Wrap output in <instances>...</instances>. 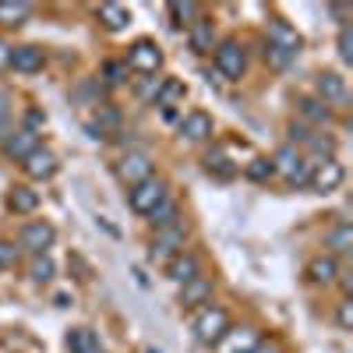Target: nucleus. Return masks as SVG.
Here are the masks:
<instances>
[{"label": "nucleus", "mask_w": 353, "mask_h": 353, "mask_svg": "<svg viewBox=\"0 0 353 353\" xmlns=\"http://www.w3.org/2000/svg\"><path fill=\"white\" fill-rule=\"evenodd\" d=\"M188 244V226L184 223H173L166 230H156V237H152V248H149V258L152 261H170L184 251Z\"/></svg>", "instance_id": "39448f33"}, {"label": "nucleus", "mask_w": 353, "mask_h": 353, "mask_svg": "<svg viewBox=\"0 0 353 353\" xmlns=\"http://www.w3.org/2000/svg\"><path fill=\"white\" fill-rule=\"evenodd\" d=\"M156 170H152V159L145 156V152H128L121 163H117V176L128 184V188H134V184H141V181H149Z\"/></svg>", "instance_id": "9d476101"}, {"label": "nucleus", "mask_w": 353, "mask_h": 353, "mask_svg": "<svg viewBox=\"0 0 353 353\" xmlns=\"http://www.w3.org/2000/svg\"><path fill=\"white\" fill-rule=\"evenodd\" d=\"M117 128H121V113H117L110 103H99V106H96V121H88V124H85L88 138H96V141L110 138Z\"/></svg>", "instance_id": "6ab92c4d"}, {"label": "nucleus", "mask_w": 353, "mask_h": 353, "mask_svg": "<svg viewBox=\"0 0 353 353\" xmlns=\"http://www.w3.org/2000/svg\"><path fill=\"white\" fill-rule=\"evenodd\" d=\"M43 124H46V113H39V110H28V113H25V124H21V128L36 131V128H43Z\"/></svg>", "instance_id": "37998d69"}, {"label": "nucleus", "mask_w": 353, "mask_h": 353, "mask_svg": "<svg viewBox=\"0 0 353 353\" xmlns=\"http://www.w3.org/2000/svg\"><path fill=\"white\" fill-rule=\"evenodd\" d=\"M254 343H261L254 329H230V332H226L216 346H223V353H248Z\"/></svg>", "instance_id": "a878e982"}, {"label": "nucleus", "mask_w": 353, "mask_h": 353, "mask_svg": "<svg viewBox=\"0 0 353 353\" xmlns=\"http://www.w3.org/2000/svg\"><path fill=\"white\" fill-rule=\"evenodd\" d=\"M248 353H279V346L276 343H254Z\"/></svg>", "instance_id": "a18cd8bd"}, {"label": "nucleus", "mask_w": 353, "mask_h": 353, "mask_svg": "<svg viewBox=\"0 0 353 353\" xmlns=\"http://www.w3.org/2000/svg\"><path fill=\"white\" fill-rule=\"evenodd\" d=\"M212 134H216L212 113H205V110H188L184 113V121H181V138L184 141H209Z\"/></svg>", "instance_id": "f8f14e48"}, {"label": "nucleus", "mask_w": 353, "mask_h": 353, "mask_svg": "<svg viewBox=\"0 0 353 353\" xmlns=\"http://www.w3.org/2000/svg\"><path fill=\"white\" fill-rule=\"evenodd\" d=\"M64 346H68V353H103L99 336H96L92 329H85V325L71 329V332L64 336Z\"/></svg>", "instance_id": "5701e85b"}, {"label": "nucleus", "mask_w": 353, "mask_h": 353, "mask_svg": "<svg viewBox=\"0 0 353 353\" xmlns=\"http://www.w3.org/2000/svg\"><path fill=\"white\" fill-rule=\"evenodd\" d=\"M145 219L152 223V230H166V226H173V223H181V205H176V198L170 194V198H163Z\"/></svg>", "instance_id": "b1692460"}, {"label": "nucleus", "mask_w": 353, "mask_h": 353, "mask_svg": "<svg viewBox=\"0 0 353 353\" xmlns=\"http://www.w3.org/2000/svg\"><path fill=\"white\" fill-rule=\"evenodd\" d=\"M244 176H248V181H254V184H269L272 176H276V166H272L269 156H254L251 163H244Z\"/></svg>", "instance_id": "473e14b6"}, {"label": "nucleus", "mask_w": 353, "mask_h": 353, "mask_svg": "<svg viewBox=\"0 0 353 353\" xmlns=\"http://www.w3.org/2000/svg\"><path fill=\"white\" fill-rule=\"evenodd\" d=\"M339 258H332V254H314L311 261H307V279L314 283V286H332L336 279H339Z\"/></svg>", "instance_id": "a211bd4d"}, {"label": "nucleus", "mask_w": 353, "mask_h": 353, "mask_svg": "<svg viewBox=\"0 0 353 353\" xmlns=\"http://www.w3.org/2000/svg\"><path fill=\"white\" fill-rule=\"evenodd\" d=\"M43 64H46L43 46H32V43L11 46V68H14L18 74H36V71H43Z\"/></svg>", "instance_id": "2eb2a0df"}, {"label": "nucleus", "mask_w": 353, "mask_h": 353, "mask_svg": "<svg viewBox=\"0 0 353 353\" xmlns=\"http://www.w3.org/2000/svg\"><path fill=\"white\" fill-rule=\"evenodd\" d=\"M163 50L152 43V39H138V43H131V50H128V57H124V64H128V71H138V74H156V71H163Z\"/></svg>", "instance_id": "423d86ee"}, {"label": "nucleus", "mask_w": 353, "mask_h": 353, "mask_svg": "<svg viewBox=\"0 0 353 353\" xmlns=\"http://www.w3.org/2000/svg\"><path fill=\"white\" fill-rule=\"evenodd\" d=\"M314 88H318V99L325 103V106H339V103H346V96H350L346 78H343L339 71H321V74L314 78Z\"/></svg>", "instance_id": "ddd939ff"}, {"label": "nucleus", "mask_w": 353, "mask_h": 353, "mask_svg": "<svg viewBox=\"0 0 353 353\" xmlns=\"http://www.w3.org/2000/svg\"><path fill=\"white\" fill-rule=\"evenodd\" d=\"M21 170L28 181H50V176H57V170H61V159H57L53 149H46V145H39L36 152H28L21 159Z\"/></svg>", "instance_id": "6e6552de"}, {"label": "nucleus", "mask_w": 353, "mask_h": 353, "mask_svg": "<svg viewBox=\"0 0 353 353\" xmlns=\"http://www.w3.org/2000/svg\"><path fill=\"white\" fill-rule=\"evenodd\" d=\"M188 99V85L181 78H159V85L152 88V103L159 110H173Z\"/></svg>", "instance_id": "dca6fc26"}, {"label": "nucleus", "mask_w": 353, "mask_h": 353, "mask_svg": "<svg viewBox=\"0 0 353 353\" xmlns=\"http://www.w3.org/2000/svg\"><path fill=\"white\" fill-rule=\"evenodd\" d=\"M297 110H301L304 121H311V124H329V117H332V110L321 103L318 96H301L297 99Z\"/></svg>", "instance_id": "c85d7f7f"}, {"label": "nucleus", "mask_w": 353, "mask_h": 353, "mask_svg": "<svg viewBox=\"0 0 353 353\" xmlns=\"http://www.w3.org/2000/svg\"><path fill=\"white\" fill-rule=\"evenodd\" d=\"M74 99H88L92 106H99V99H103V85H99V78H96V81H85L78 92H74Z\"/></svg>", "instance_id": "a19ab883"}, {"label": "nucleus", "mask_w": 353, "mask_h": 353, "mask_svg": "<svg viewBox=\"0 0 353 353\" xmlns=\"http://www.w3.org/2000/svg\"><path fill=\"white\" fill-rule=\"evenodd\" d=\"M261 57H265V64L276 68V71H286V68L293 64V57H290V53H283V50H276V46H269V43H265Z\"/></svg>", "instance_id": "4c0bfd02"}, {"label": "nucleus", "mask_w": 353, "mask_h": 353, "mask_svg": "<svg viewBox=\"0 0 353 353\" xmlns=\"http://www.w3.org/2000/svg\"><path fill=\"white\" fill-rule=\"evenodd\" d=\"M336 53H339V61H343L346 68L353 64V28H350V25L339 28V36H336Z\"/></svg>", "instance_id": "e433bc0d"}, {"label": "nucleus", "mask_w": 353, "mask_h": 353, "mask_svg": "<svg viewBox=\"0 0 353 353\" xmlns=\"http://www.w3.org/2000/svg\"><path fill=\"white\" fill-rule=\"evenodd\" d=\"M166 11H170V25H173V28H191V25L201 18V8L191 4V0H173Z\"/></svg>", "instance_id": "cd10ccee"}, {"label": "nucleus", "mask_w": 353, "mask_h": 353, "mask_svg": "<svg viewBox=\"0 0 353 353\" xmlns=\"http://www.w3.org/2000/svg\"><path fill=\"white\" fill-rule=\"evenodd\" d=\"M304 149H311V152L321 156V159H332V156H336V138H332V134H314V131H311V138L304 141Z\"/></svg>", "instance_id": "c9c22d12"}, {"label": "nucleus", "mask_w": 353, "mask_h": 353, "mask_svg": "<svg viewBox=\"0 0 353 353\" xmlns=\"http://www.w3.org/2000/svg\"><path fill=\"white\" fill-rule=\"evenodd\" d=\"M32 18V4L25 0H0V25L4 28H18Z\"/></svg>", "instance_id": "393cba45"}, {"label": "nucleus", "mask_w": 353, "mask_h": 353, "mask_svg": "<svg viewBox=\"0 0 353 353\" xmlns=\"http://www.w3.org/2000/svg\"><path fill=\"white\" fill-rule=\"evenodd\" d=\"M311 170H314V159H307V156H304V159H301L297 166H293V170L286 173V184H290L293 191L307 188V184H311Z\"/></svg>", "instance_id": "f704fd0d"}, {"label": "nucleus", "mask_w": 353, "mask_h": 353, "mask_svg": "<svg viewBox=\"0 0 353 353\" xmlns=\"http://www.w3.org/2000/svg\"><path fill=\"white\" fill-rule=\"evenodd\" d=\"M11 134V96L0 88V141Z\"/></svg>", "instance_id": "ea45409f"}, {"label": "nucleus", "mask_w": 353, "mask_h": 353, "mask_svg": "<svg viewBox=\"0 0 353 353\" xmlns=\"http://www.w3.org/2000/svg\"><path fill=\"white\" fill-rule=\"evenodd\" d=\"M265 43L276 46V50H283V53H290V57H297L301 46H304L301 32H297V28H293L290 21H283V18H272V25H269V39H265Z\"/></svg>", "instance_id": "4468645a"}, {"label": "nucleus", "mask_w": 353, "mask_h": 353, "mask_svg": "<svg viewBox=\"0 0 353 353\" xmlns=\"http://www.w3.org/2000/svg\"><path fill=\"white\" fill-rule=\"evenodd\" d=\"M53 244H57V226L50 219H28L18 233V251L28 254H50Z\"/></svg>", "instance_id": "20e7f679"}, {"label": "nucleus", "mask_w": 353, "mask_h": 353, "mask_svg": "<svg viewBox=\"0 0 353 353\" xmlns=\"http://www.w3.org/2000/svg\"><path fill=\"white\" fill-rule=\"evenodd\" d=\"M188 46H191V53H198V57L212 53V50H216V25H212L209 18H198V21L188 28Z\"/></svg>", "instance_id": "aec40b11"}, {"label": "nucleus", "mask_w": 353, "mask_h": 353, "mask_svg": "<svg viewBox=\"0 0 353 353\" xmlns=\"http://www.w3.org/2000/svg\"><path fill=\"white\" fill-rule=\"evenodd\" d=\"M166 276H170L176 286H184V283H191V279H198V276H201V261H198L191 251H181L176 258H170V261H166Z\"/></svg>", "instance_id": "f3484780"}, {"label": "nucleus", "mask_w": 353, "mask_h": 353, "mask_svg": "<svg viewBox=\"0 0 353 353\" xmlns=\"http://www.w3.org/2000/svg\"><path fill=\"white\" fill-rule=\"evenodd\" d=\"M230 329H233V321H230L226 307H219V304H205V307H198L194 318H191L194 339H198L201 346H209V350H212Z\"/></svg>", "instance_id": "f257e3e1"}, {"label": "nucleus", "mask_w": 353, "mask_h": 353, "mask_svg": "<svg viewBox=\"0 0 353 353\" xmlns=\"http://www.w3.org/2000/svg\"><path fill=\"white\" fill-rule=\"evenodd\" d=\"M205 170H209L212 176H223V181H230L233 173H237V166L230 163V156H226V149H212V152H205Z\"/></svg>", "instance_id": "2f4dec72"}, {"label": "nucleus", "mask_w": 353, "mask_h": 353, "mask_svg": "<svg viewBox=\"0 0 353 353\" xmlns=\"http://www.w3.org/2000/svg\"><path fill=\"white\" fill-rule=\"evenodd\" d=\"M163 198H170V184L163 181L159 173H152L149 181H141V184H134L128 191V205H131V212H138V216H149Z\"/></svg>", "instance_id": "7ed1b4c3"}, {"label": "nucleus", "mask_w": 353, "mask_h": 353, "mask_svg": "<svg viewBox=\"0 0 353 353\" xmlns=\"http://www.w3.org/2000/svg\"><path fill=\"white\" fill-rule=\"evenodd\" d=\"M353 251V226L350 223H336L329 233H325V254L332 258H343Z\"/></svg>", "instance_id": "4be33fe9"}, {"label": "nucleus", "mask_w": 353, "mask_h": 353, "mask_svg": "<svg viewBox=\"0 0 353 353\" xmlns=\"http://www.w3.org/2000/svg\"><path fill=\"white\" fill-rule=\"evenodd\" d=\"M141 353H159V350H156V346H149V350H141Z\"/></svg>", "instance_id": "49530a36"}, {"label": "nucleus", "mask_w": 353, "mask_h": 353, "mask_svg": "<svg viewBox=\"0 0 353 353\" xmlns=\"http://www.w3.org/2000/svg\"><path fill=\"white\" fill-rule=\"evenodd\" d=\"M28 279H32L36 286H46L57 279V265L50 254H32V261H28Z\"/></svg>", "instance_id": "c756f323"}, {"label": "nucleus", "mask_w": 353, "mask_h": 353, "mask_svg": "<svg viewBox=\"0 0 353 353\" xmlns=\"http://www.w3.org/2000/svg\"><path fill=\"white\" fill-rule=\"evenodd\" d=\"M8 209H11L14 216H32V212L39 209V191H36L32 184H14V188L8 191Z\"/></svg>", "instance_id": "412c9836"}, {"label": "nucleus", "mask_w": 353, "mask_h": 353, "mask_svg": "<svg viewBox=\"0 0 353 353\" xmlns=\"http://www.w3.org/2000/svg\"><path fill=\"white\" fill-rule=\"evenodd\" d=\"M336 325H339L343 332H353V297H343V301L336 304Z\"/></svg>", "instance_id": "58836bf2"}, {"label": "nucleus", "mask_w": 353, "mask_h": 353, "mask_svg": "<svg viewBox=\"0 0 353 353\" xmlns=\"http://www.w3.org/2000/svg\"><path fill=\"white\" fill-rule=\"evenodd\" d=\"M8 68H11V46L0 39V71H8Z\"/></svg>", "instance_id": "c03bdc74"}, {"label": "nucleus", "mask_w": 353, "mask_h": 353, "mask_svg": "<svg viewBox=\"0 0 353 353\" xmlns=\"http://www.w3.org/2000/svg\"><path fill=\"white\" fill-rule=\"evenodd\" d=\"M343 181H346V166L332 156V159H318L314 163V170H311V191H318V194H332V191H339L343 188Z\"/></svg>", "instance_id": "0eeeda50"}, {"label": "nucleus", "mask_w": 353, "mask_h": 353, "mask_svg": "<svg viewBox=\"0 0 353 353\" xmlns=\"http://www.w3.org/2000/svg\"><path fill=\"white\" fill-rule=\"evenodd\" d=\"M96 14H99V21H103L106 32H124V28L131 25V11L121 8V4H99Z\"/></svg>", "instance_id": "bb28decb"}, {"label": "nucleus", "mask_w": 353, "mask_h": 353, "mask_svg": "<svg viewBox=\"0 0 353 353\" xmlns=\"http://www.w3.org/2000/svg\"><path fill=\"white\" fill-rule=\"evenodd\" d=\"M14 261H18V248H14V241H4V237H0V269H11Z\"/></svg>", "instance_id": "79ce46f5"}, {"label": "nucleus", "mask_w": 353, "mask_h": 353, "mask_svg": "<svg viewBox=\"0 0 353 353\" xmlns=\"http://www.w3.org/2000/svg\"><path fill=\"white\" fill-rule=\"evenodd\" d=\"M39 131H28V128H11V134L0 141V149H4V156L8 159H14V163H21L28 152H36L39 149Z\"/></svg>", "instance_id": "1a4fd4ad"}, {"label": "nucleus", "mask_w": 353, "mask_h": 353, "mask_svg": "<svg viewBox=\"0 0 353 353\" xmlns=\"http://www.w3.org/2000/svg\"><path fill=\"white\" fill-rule=\"evenodd\" d=\"M128 64L124 61H106L103 64V74H99V85L103 88H121V85H128Z\"/></svg>", "instance_id": "72a5a7b5"}, {"label": "nucleus", "mask_w": 353, "mask_h": 353, "mask_svg": "<svg viewBox=\"0 0 353 353\" xmlns=\"http://www.w3.org/2000/svg\"><path fill=\"white\" fill-rule=\"evenodd\" d=\"M212 293H216L212 279H209V276H198V279H191V283L181 286V297H176V304H181L184 311H198V307H205V304H212Z\"/></svg>", "instance_id": "9b49d317"}, {"label": "nucleus", "mask_w": 353, "mask_h": 353, "mask_svg": "<svg viewBox=\"0 0 353 353\" xmlns=\"http://www.w3.org/2000/svg\"><path fill=\"white\" fill-rule=\"evenodd\" d=\"M212 64H216V71H219L226 81H241V78L248 74V50H244V43H241V39H223V43H216Z\"/></svg>", "instance_id": "f03ea898"}, {"label": "nucleus", "mask_w": 353, "mask_h": 353, "mask_svg": "<svg viewBox=\"0 0 353 353\" xmlns=\"http://www.w3.org/2000/svg\"><path fill=\"white\" fill-rule=\"evenodd\" d=\"M269 159H272L276 173H283V176H286L293 166H297V163L304 159V152H301V145H290V141H286V145H279V149H276Z\"/></svg>", "instance_id": "7c9ffc66"}]
</instances>
